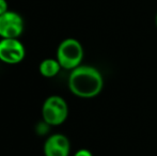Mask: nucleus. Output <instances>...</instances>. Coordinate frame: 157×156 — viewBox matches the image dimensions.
I'll use <instances>...</instances> for the list:
<instances>
[{"instance_id":"obj_1","label":"nucleus","mask_w":157,"mask_h":156,"mask_svg":"<svg viewBox=\"0 0 157 156\" xmlns=\"http://www.w3.org/2000/svg\"><path fill=\"white\" fill-rule=\"evenodd\" d=\"M68 89L81 98H92L101 92L104 79L101 72L90 65H79L68 76Z\"/></svg>"},{"instance_id":"obj_2","label":"nucleus","mask_w":157,"mask_h":156,"mask_svg":"<svg viewBox=\"0 0 157 156\" xmlns=\"http://www.w3.org/2000/svg\"><path fill=\"white\" fill-rule=\"evenodd\" d=\"M83 59V48L76 39H65L59 44L57 60L64 70H74L80 65Z\"/></svg>"},{"instance_id":"obj_3","label":"nucleus","mask_w":157,"mask_h":156,"mask_svg":"<svg viewBox=\"0 0 157 156\" xmlns=\"http://www.w3.org/2000/svg\"><path fill=\"white\" fill-rule=\"evenodd\" d=\"M68 116V106L63 97L52 95L47 97L42 106V117L50 126H58L65 122Z\"/></svg>"},{"instance_id":"obj_4","label":"nucleus","mask_w":157,"mask_h":156,"mask_svg":"<svg viewBox=\"0 0 157 156\" xmlns=\"http://www.w3.org/2000/svg\"><path fill=\"white\" fill-rule=\"evenodd\" d=\"M26 56L24 44L18 39H2L0 41V61L6 64H17Z\"/></svg>"},{"instance_id":"obj_5","label":"nucleus","mask_w":157,"mask_h":156,"mask_svg":"<svg viewBox=\"0 0 157 156\" xmlns=\"http://www.w3.org/2000/svg\"><path fill=\"white\" fill-rule=\"evenodd\" d=\"M24 31V19L18 13L8 11L0 15V36L2 39H17Z\"/></svg>"},{"instance_id":"obj_6","label":"nucleus","mask_w":157,"mask_h":156,"mask_svg":"<svg viewBox=\"0 0 157 156\" xmlns=\"http://www.w3.org/2000/svg\"><path fill=\"white\" fill-rule=\"evenodd\" d=\"M70 151V140L62 134H54L49 136L44 143L45 156H68Z\"/></svg>"},{"instance_id":"obj_7","label":"nucleus","mask_w":157,"mask_h":156,"mask_svg":"<svg viewBox=\"0 0 157 156\" xmlns=\"http://www.w3.org/2000/svg\"><path fill=\"white\" fill-rule=\"evenodd\" d=\"M62 69L57 59H45L40 63L39 71L42 76L46 78H52L60 73Z\"/></svg>"},{"instance_id":"obj_8","label":"nucleus","mask_w":157,"mask_h":156,"mask_svg":"<svg viewBox=\"0 0 157 156\" xmlns=\"http://www.w3.org/2000/svg\"><path fill=\"white\" fill-rule=\"evenodd\" d=\"M49 127H50L49 124H47L45 121H42V122H40L39 124L36 125L35 131H36V133L39 134V135H45V134H47Z\"/></svg>"},{"instance_id":"obj_9","label":"nucleus","mask_w":157,"mask_h":156,"mask_svg":"<svg viewBox=\"0 0 157 156\" xmlns=\"http://www.w3.org/2000/svg\"><path fill=\"white\" fill-rule=\"evenodd\" d=\"M9 11V4L6 0H0V15Z\"/></svg>"},{"instance_id":"obj_10","label":"nucleus","mask_w":157,"mask_h":156,"mask_svg":"<svg viewBox=\"0 0 157 156\" xmlns=\"http://www.w3.org/2000/svg\"><path fill=\"white\" fill-rule=\"evenodd\" d=\"M74 156H93V155H92V153L90 152L89 150H87V149H80V150H78L75 153Z\"/></svg>"},{"instance_id":"obj_11","label":"nucleus","mask_w":157,"mask_h":156,"mask_svg":"<svg viewBox=\"0 0 157 156\" xmlns=\"http://www.w3.org/2000/svg\"><path fill=\"white\" fill-rule=\"evenodd\" d=\"M155 25H156V27H157V13H156V16H155Z\"/></svg>"},{"instance_id":"obj_12","label":"nucleus","mask_w":157,"mask_h":156,"mask_svg":"<svg viewBox=\"0 0 157 156\" xmlns=\"http://www.w3.org/2000/svg\"><path fill=\"white\" fill-rule=\"evenodd\" d=\"M1 40H2V38H1V36H0V41H1Z\"/></svg>"}]
</instances>
